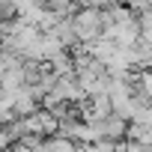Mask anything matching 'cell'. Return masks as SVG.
<instances>
[{"mask_svg":"<svg viewBox=\"0 0 152 152\" xmlns=\"http://www.w3.org/2000/svg\"><path fill=\"white\" fill-rule=\"evenodd\" d=\"M72 27H75V36H78L81 45H90V42L102 39V33H104L102 9H96V6H81L78 12L72 15Z\"/></svg>","mask_w":152,"mask_h":152,"instance_id":"cell-1","label":"cell"},{"mask_svg":"<svg viewBox=\"0 0 152 152\" xmlns=\"http://www.w3.org/2000/svg\"><path fill=\"white\" fill-rule=\"evenodd\" d=\"M90 125L96 128V137H99V140H113V143H122V140H125V134H128V122H125L122 116H116V113L102 116V119H93Z\"/></svg>","mask_w":152,"mask_h":152,"instance_id":"cell-2","label":"cell"},{"mask_svg":"<svg viewBox=\"0 0 152 152\" xmlns=\"http://www.w3.org/2000/svg\"><path fill=\"white\" fill-rule=\"evenodd\" d=\"M45 152H78V143L63 134H54V137H45Z\"/></svg>","mask_w":152,"mask_h":152,"instance_id":"cell-3","label":"cell"},{"mask_svg":"<svg viewBox=\"0 0 152 152\" xmlns=\"http://www.w3.org/2000/svg\"><path fill=\"white\" fill-rule=\"evenodd\" d=\"M12 21H18V12H15V6L9 0H3L0 3V24H12Z\"/></svg>","mask_w":152,"mask_h":152,"instance_id":"cell-4","label":"cell"},{"mask_svg":"<svg viewBox=\"0 0 152 152\" xmlns=\"http://www.w3.org/2000/svg\"><path fill=\"white\" fill-rule=\"evenodd\" d=\"M78 152H99V146H96V143H81Z\"/></svg>","mask_w":152,"mask_h":152,"instance_id":"cell-5","label":"cell"},{"mask_svg":"<svg viewBox=\"0 0 152 152\" xmlns=\"http://www.w3.org/2000/svg\"><path fill=\"white\" fill-rule=\"evenodd\" d=\"M9 146H12V143H9V137L0 131V152H3V149H9Z\"/></svg>","mask_w":152,"mask_h":152,"instance_id":"cell-6","label":"cell"}]
</instances>
